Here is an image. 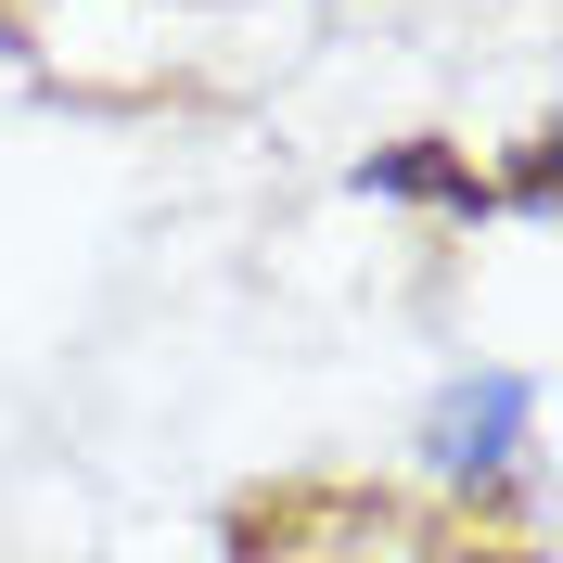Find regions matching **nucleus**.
Here are the masks:
<instances>
[{
    "label": "nucleus",
    "mask_w": 563,
    "mask_h": 563,
    "mask_svg": "<svg viewBox=\"0 0 563 563\" xmlns=\"http://www.w3.org/2000/svg\"><path fill=\"white\" fill-rule=\"evenodd\" d=\"M526 410H538L526 372H474V385H449V397H435V461H449V474H499L512 435H526Z\"/></svg>",
    "instance_id": "1"
},
{
    "label": "nucleus",
    "mask_w": 563,
    "mask_h": 563,
    "mask_svg": "<svg viewBox=\"0 0 563 563\" xmlns=\"http://www.w3.org/2000/svg\"><path fill=\"white\" fill-rule=\"evenodd\" d=\"M0 38H13V13H0Z\"/></svg>",
    "instance_id": "3"
},
{
    "label": "nucleus",
    "mask_w": 563,
    "mask_h": 563,
    "mask_svg": "<svg viewBox=\"0 0 563 563\" xmlns=\"http://www.w3.org/2000/svg\"><path fill=\"white\" fill-rule=\"evenodd\" d=\"M358 192H410V206L487 218V179L461 167V154H435V141H410V154H372V167H358Z\"/></svg>",
    "instance_id": "2"
}]
</instances>
